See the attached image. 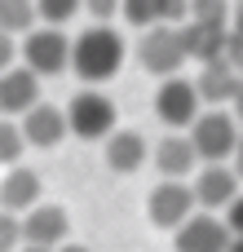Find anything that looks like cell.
<instances>
[{
  "instance_id": "cell-1",
  "label": "cell",
  "mask_w": 243,
  "mask_h": 252,
  "mask_svg": "<svg viewBox=\"0 0 243 252\" xmlns=\"http://www.w3.org/2000/svg\"><path fill=\"white\" fill-rule=\"evenodd\" d=\"M124 35L111 27V22H93L84 27L75 40H71V71L84 80V84H106L120 75L124 66Z\"/></svg>"
},
{
  "instance_id": "cell-2",
  "label": "cell",
  "mask_w": 243,
  "mask_h": 252,
  "mask_svg": "<svg viewBox=\"0 0 243 252\" xmlns=\"http://www.w3.org/2000/svg\"><path fill=\"white\" fill-rule=\"evenodd\" d=\"M239 133L243 128H239V120H235V111H221V106L199 111L190 120V128H186L199 164H226L235 155V146H239Z\"/></svg>"
},
{
  "instance_id": "cell-3",
  "label": "cell",
  "mask_w": 243,
  "mask_h": 252,
  "mask_svg": "<svg viewBox=\"0 0 243 252\" xmlns=\"http://www.w3.org/2000/svg\"><path fill=\"white\" fill-rule=\"evenodd\" d=\"M137 62L151 71V75H177L182 62H186V40H182V22H151L142 27V40H137Z\"/></svg>"
},
{
  "instance_id": "cell-4",
  "label": "cell",
  "mask_w": 243,
  "mask_h": 252,
  "mask_svg": "<svg viewBox=\"0 0 243 252\" xmlns=\"http://www.w3.org/2000/svg\"><path fill=\"white\" fill-rule=\"evenodd\" d=\"M120 124V111H115V102L102 93V89H80L71 102H66V133H75V137H84V142H102L111 128Z\"/></svg>"
},
{
  "instance_id": "cell-5",
  "label": "cell",
  "mask_w": 243,
  "mask_h": 252,
  "mask_svg": "<svg viewBox=\"0 0 243 252\" xmlns=\"http://www.w3.org/2000/svg\"><path fill=\"white\" fill-rule=\"evenodd\" d=\"M18 58L22 66H31L35 75H62L71 66V40L62 27H31L22 31V44H18Z\"/></svg>"
},
{
  "instance_id": "cell-6",
  "label": "cell",
  "mask_w": 243,
  "mask_h": 252,
  "mask_svg": "<svg viewBox=\"0 0 243 252\" xmlns=\"http://www.w3.org/2000/svg\"><path fill=\"white\" fill-rule=\"evenodd\" d=\"M199 111H204V102H199L195 80H186V75H164L159 80V89H155V115H159L164 128H190V120Z\"/></svg>"
},
{
  "instance_id": "cell-7",
  "label": "cell",
  "mask_w": 243,
  "mask_h": 252,
  "mask_svg": "<svg viewBox=\"0 0 243 252\" xmlns=\"http://www.w3.org/2000/svg\"><path fill=\"white\" fill-rule=\"evenodd\" d=\"M190 213H195V190L182 177H164L146 199V217H151L155 230H177Z\"/></svg>"
},
{
  "instance_id": "cell-8",
  "label": "cell",
  "mask_w": 243,
  "mask_h": 252,
  "mask_svg": "<svg viewBox=\"0 0 243 252\" xmlns=\"http://www.w3.org/2000/svg\"><path fill=\"white\" fill-rule=\"evenodd\" d=\"M18 226H22V244H35V248H58V244H66V235H71V217H66V208L62 204H31L22 217H18Z\"/></svg>"
},
{
  "instance_id": "cell-9",
  "label": "cell",
  "mask_w": 243,
  "mask_h": 252,
  "mask_svg": "<svg viewBox=\"0 0 243 252\" xmlns=\"http://www.w3.org/2000/svg\"><path fill=\"white\" fill-rule=\"evenodd\" d=\"M173 244H177V252H226L230 226L204 208V213H190V217L173 230Z\"/></svg>"
},
{
  "instance_id": "cell-10",
  "label": "cell",
  "mask_w": 243,
  "mask_h": 252,
  "mask_svg": "<svg viewBox=\"0 0 243 252\" xmlns=\"http://www.w3.org/2000/svg\"><path fill=\"white\" fill-rule=\"evenodd\" d=\"M22 142L35 146V151H53L62 137H66V111L53 106V102H35L22 111Z\"/></svg>"
},
{
  "instance_id": "cell-11",
  "label": "cell",
  "mask_w": 243,
  "mask_h": 252,
  "mask_svg": "<svg viewBox=\"0 0 243 252\" xmlns=\"http://www.w3.org/2000/svg\"><path fill=\"white\" fill-rule=\"evenodd\" d=\"M190 190H195V208L217 213V208H226V204L239 195V177H235L230 164H204V168H195Z\"/></svg>"
},
{
  "instance_id": "cell-12",
  "label": "cell",
  "mask_w": 243,
  "mask_h": 252,
  "mask_svg": "<svg viewBox=\"0 0 243 252\" xmlns=\"http://www.w3.org/2000/svg\"><path fill=\"white\" fill-rule=\"evenodd\" d=\"M102 155H106V168L111 173H137L146 159H151V146H146V137L137 133V128H111L106 137H102Z\"/></svg>"
},
{
  "instance_id": "cell-13",
  "label": "cell",
  "mask_w": 243,
  "mask_h": 252,
  "mask_svg": "<svg viewBox=\"0 0 243 252\" xmlns=\"http://www.w3.org/2000/svg\"><path fill=\"white\" fill-rule=\"evenodd\" d=\"M151 159H155L159 177H190V173L199 168V155H195V146H190V137H186L182 128H168V133L155 142Z\"/></svg>"
},
{
  "instance_id": "cell-14",
  "label": "cell",
  "mask_w": 243,
  "mask_h": 252,
  "mask_svg": "<svg viewBox=\"0 0 243 252\" xmlns=\"http://www.w3.org/2000/svg\"><path fill=\"white\" fill-rule=\"evenodd\" d=\"M40 102V75L31 66H4L0 71V115H22Z\"/></svg>"
},
{
  "instance_id": "cell-15",
  "label": "cell",
  "mask_w": 243,
  "mask_h": 252,
  "mask_svg": "<svg viewBox=\"0 0 243 252\" xmlns=\"http://www.w3.org/2000/svg\"><path fill=\"white\" fill-rule=\"evenodd\" d=\"M31 204H40V173L22 168V164H9V173L0 177V208L22 217Z\"/></svg>"
},
{
  "instance_id": "cell-16",
  "label": "cell",
  "mask_w": 243,
  "mask_h": 252,
  "mask_svg": "<svg viewBox=\"0 0 243 252\" xmlns=\"http://www.w3.org/2000/svg\"><path fill=\"white\" fill-rule=\"evenodd\" d=\"M239 84H243V75L230 66V62H226V58H213V62H204V71H199V80H195V89H199V102H208V106H221V102H230Z\"/></svg>"
},
{
  "instance_id": "cell-17",
  "label": "cell",
  "mask_w": 243,
  "mask_h": 252,
  "mask_svg": "<svg viewBox=\"0 0 243 252\" xmlns=\"http://www.w3.org/2000/svg\"><path fill=\"white\" fill-rule=\"evenodd\" d=\"M182 40H186V58L213 62V58H226L230 27H213V22H182Z\"/></svg>"
},
{
  "instance_id": "cell-18",
  "label": "cell",
  "mask_w": 243,
  "mask_h": 252,
  "mask_svg": "<svg viewBox=\"0 0 243 252\" xmlns=\"http://www.w3.org/2000/svg\"><path fill=\"white\" fill-rule=\"evenodd\" d=\"M35 27V0H0V31L22 35Z\"/></svg>"
},
{
  "instance_id": "cell-19",
  "label": "cell",
  "mask_w": 243,
  "mask_h": 252,
  "mask_svg": "<svg viewBox=\"0 0 243 252\" xmlns=\"http://www.w3.org/2000/svg\"><path fill=\"white\" fill-rule=\"evenodd\" d=\"M22 151H27V142H22V128L13 124V115H0V168L18 164V159H22Z\"/></svg>"
},
{
  "instance_id": "cell-20",
  "label": "cell",
  "mask_w": 243,
  "mask_h": 252,
  "mask_svg": "<svg viewBox=\"0 0 243 252\" xmlns=\"http://www.w3.org/2000/svg\"><path fill=\"white\" fill-rule=\"evenodd\" d=\"M186 22L230 27V0H190V18H186Z\"/></svg>"
},
{
  "instance_id": "cell-21",
  "label": "cell",
  "mask_w": 243,
  "mask_h": 252,
  "mask_svg": "<svg viewBox=\"0 0 243 252\" xmlns=\"http://www.w3.org/2000/svg\"><path fill=\"white\" fill-rule=\"evenodd\" d=\"M80 13V0H35V18L49 27H66Z\"/></svg>"
},
{
  "instance_id": "cell-22",
  "label": "cell",
  "mask_w": 243,
  "mask_h": 252,
  "mask_svg": "<svg viewBox=\"0 0 243 252\" xmlns=\"http://www.w3.org/2000/svg\"><path fill=\"white\" fill-rule=\"evenodd\" d=\"M120 13H124V22H133L142 31V27L159 22V0H120Z\"/></svg>"
},
{
  "instance_id": "cell-23",
  "label": "cell",
  "mask_w": 243,
  "mask_h": 252,
  "mask_svg": "<svg viewBox=\"0 0 243 252\" xmlns=\"http://www.w3.org/2000/svg\"><path fill=\"white\" fill-rule=\"evenodd\" d=\"M18 244H22L18 213H4V208H0V252H18Z\"/></svg>"
},
{
  "instance_id": "cell-24",
  "label": "cell",
  "mask_w": 243,
  "mask_h": 252,
  "mask_svg": "<svg viewBox=\"0 0 243 252\" xmlns=\"http://www.w3.org/2000/svg\"><path fill=\"white\" fill-rule=\"evenodd\" d=\"M80 9L93 18V22H111L120 13V0H80Z\"/></svg>"
},
{
  "instance_id": "cell-25",
  "label": "cell",
  "mask_w": 243,
  "mask_h": 252,
  "mask_svg": "<svg viewBox=\"0 0 243 252\" xmlns=\"http://www.w3.org/2000/svg\"><path fill=\"white\" fill-rule=\"evenodd\" d=\"M226 226H230V235H243V190L226 204V217H221Z\"/></svg>"
},
{
  "instance_id": "cell-26",
  "label": "cell",
  "mask_w": 243,
  "mask_h": 252,
  "mask_svg": "<svg viewBox=\"0 0 243 252\" xmlns=\"http://www.w3.org/2000/svg\"><path fill=\"white\" fill-rule=\"evenodd\" d=\"M13 58H18V40H13L9 31H0V71L13 66Z\"/></svg>"
},
{
  "instance_id": "cell-27",
  "label": "cell",
  "mask_w": 243,
  "mask_h": 252,
  "mask_svg": "<svg viewBox=\"0 0 243 252\" xmlns=\"http://www.w3.org/2000/svg\"><path fill=\"white\" fill-rule=\"evenodd\" d=\"M230 159H235V177L243 182V133H239V146H235V155H230Z\"/></svg>"
},
{
  "instance_id": "cell-28",
  "label": "cell",
  "mask_w": 243,
  "mask_h": 252,
  "mask_svg": "<svg viewBox=\"0 0 243 252\" xmlns=\"http://www.w3.org/2000/svg\"><path fill=\"white\" fill-rule=\"evenodd\" d=\"M230 102H235V120H239V128H243V84L235 89V97H230Z\"/></svg>"
},
{
  "instance_id": "cell-29",
  "label": "cell",
  "mask_w": 243,
  "mask_h": 252,
  "mask_svg": "<svg viewBox=\"0 0 243 252\" xmlns=\"http://www.w3.org/2000/svg\"><path fill=\"white\" fill-rule=\"evenodd\" d=\"M53 252H93V248H84V244H71V239H66V244H58Z\"/></svg>"
},
{
  "instance_id": "cell-30",
  "label": "cell",
  "mask_w": 243,
  "mask_h": 252,
  "mask_svg": "<svg viewBox=\"0 0 243 252\" xmlns=\"http://www.w3.org/2000/svg\"><path fill=\"white\" fill-rule=\"evenodd\" d=\"M226 252H243V235H230V244H226Z\"/></svg>"
},
{
  "instance_id": "cell-31",
  "label": "cell",
  "mask_w": 243,
  "mask_h": 252,
  "mask_svg": "<svg viewBox=\"0 0 243 252\" xmlns=\"http://www.w3.org/2000/svg\"><path fill=\"white\" fill-rule=\"evenodd\" d=\"M22 252H53V248H35V244H27V248H22Z\"/></svg>"
}]
</instances>
